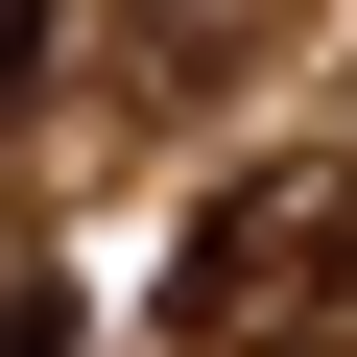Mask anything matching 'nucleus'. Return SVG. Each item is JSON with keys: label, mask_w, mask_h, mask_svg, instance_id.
Here are the masks:
<instances>
[{"label": "nucleus", "mask_w": 357, "mask_h": 357, "mask_svg": "<svg viewBox=\"0 0 357 357\" xmlns=\"http://www.w3.org/2000/svg\"><path fill=\"white\" fill-rule=\"evenodd\" d=\"M333 262H357V191H333V167H238V191L191 215V262H167V333H262Z\"/></svg>", "instance_id": "nucleus-1"}, {"label": "nucleus", "mask_w": 357, "mask_h": 357, "mask_svg": "<svg viewBox=\"0 0 357 357\" xmlns=\"http://www.w3.org/2000/svg\"><path fill=\"white\" fill-rule=\"evenodd\" d=\"M0 357H72V286H0Z\"/></svg>", "instance_id": "nucleus-2"}, {"label": "nucleus", "mask_w": 357, "mask_h": 357, "mask_svg": "<svg viewBox=\"0 0 357 357\" xmlns=\"http://www.w3.org/2000/svg\"><path fill=\"white\" fill-rule=\"evenodd\" d=\"M24 72H48V0H0V119H24Z\"/></svg>", "instance_id": "nucleus-3"}]
</instances>
